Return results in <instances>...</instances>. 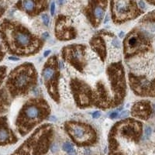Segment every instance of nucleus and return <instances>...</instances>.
<instances>
[{"label":"nucleus","mask_w":155,"mask_h":155,"mask_svg":"<svg viewBox=\"0 0 155 155\" xmlns=\"http://www.w3.org/2000/svg\"><path fill=\"white\" fill-rule=\"evenodd\" d=\"M128 114H129V112L128 111H125V112H123L121 114V116H122V117H126L127 116H128Z\"/></svg>","instance_id":"obj_27"},{"label":"nucleus","mask_w":155,"mask_h":155,"mask_svg":"<svg viewBox=\"0 0 155 155\" xmlns=\"http://www.w3.org/2000/svg\"><path fill=\"white\" fill-rule=\"evenodd\" d=\"M132 5L127 0H115L112 4V18L116 22H122L131 16Z\"/></svg>","instance_id":"obj_8"},{"label":"nucleus","mask_w":155,"mask_h":155,"mask_svg":"<svg viewBox=\"0 0 155 155\" xmlns=\"http://www.w3.org/2000/svg\"><path fill=\"white\" fill-rule=\"evenodd\" d=\"M66 128L74 140L78 143L89 142L95 137V133L91 127L84 123L71 122L67 123Z\"/></svg>","instance_id":"obj_6"},{"label":"nucleus","mask_w":155,"mask_h":155,"mask_svg":"<svg viewBox=\"0 0 155 155\" xmlns=\"http://www.w3.org/2000/svg\"><path fill=\"white\" fill-rule=\"evenodd\" d=\"M50 13H51V16H54L55 13V2H53L50 5Z\"/></svg>","instance_id":"obj_21"},{"label":"nucleus","mask_w":155,"mask_h":155,"mask_svg":"<svg viewBox=\"0 0 155 155\" xmlns=\"http://www.w3.org/2000/svg\"><path fill=\"white\" fill-rule=\"evenodd\" d=\"M71 87L78 106L82 108L91 106L92 102L91 90L87 84L79 80H74L71 82Z\"/></svg>","instance_id":"obj_7"},{"label":"nucleus","mask_w":155,"mask_h":155,"mask_svg":"<svg viewBox=\"0 0 155 155\" xmlns=\"http://www.w3.org/2000/svg\"><path fill=\"white\" fill-rule=\"evenodd\" d=\"M10 26V36L6 42L13 53L22 56H30L38 52L41 48L44 41L31 33L29 29L20 24Z\"/></svg>","instance_id":"obj_1"},{"label":"nucleus","mask_w":155,"mask_h":155,"mask_svg":"<svg viewBox=\"0 0 155 155\" xmlns=\"http://www.w3.org/2000/svg\"><path fill=\"white\" fill-rule=\"evenodd\" d=\"M141 44H143V41H140V37L138 35H136V34H130L125 40V54L129 55L136 53L137 50H140Z\"/></svg>","instance_id":"obj_11"},{"label":"nucleus","mask_w":155,"mask_h":155,"mask_svg":"<svg viewBox=\"0 0 155 155\" xmlns=\"http://www.w3.org/2000/svg\"><path fill=\"white\" fill-rule=\"evenodd\" d=\"M50 53V50H47V51H45L44 52V57H47L49 54Z\"/></svg>","instance_id":"obj_29"},{"label":"nucleus","mask_w":155,"mask_h":155,"mask_svg":"<svg viewBox=\"0 0 155 155\" xmlns=\"http://www.w3.org/2000/svg\"><path fill=\"white\" fill-rule=\"evenodd\" d=\"M55 34L58 40L66 41V40L74 39L76 37V33L74 28L67 23L65 18L59 17L57 21L55 27Z\"/></svg>","instance_id":"obj_9"},{"label":"nucleus","mask_w":155,"mask_h":155,"mask_svg":"<svg viewBox=\"0 0 155 155\" xmlns=\"http://www.w3.org/2000/svg\"><path fill=\"white\" fill-rule=\"evenodd\" d=\"M132 110H133L132 114L133 115V116H137L142 119H147L151 113L150 106L145 102H138L133 106Z\"/></svg>","instance_id":"obj_12"},{"label":"nucleus","mask_w":155,"mask_h":155,"mask_svg":"<svg viewBox=\"0 0 155 155\" xmlns=\"http://www.w3.org/2000/svg\"><path fill=\"white\" fill-rule=\"evenodd\" d=\"M22 8L31 16L37 14V5L35 0H22Z\"/></svg>","instance_id":"obj_14"},{"label":"nucleus","mask_w":155,"mask_h":155,"mask_svg":"<svg viewBox=\"0 0 155 155\" xmlns=\"http://www.w3.org/2000/svg\"><path fill=\"white\" fill-rule=\"evenodd\" d=\"M9 59L11 61H19L20 60L19 57H9Z\"/></svg>","instance_id":"obj_26"},{"label":"nucleus","mask_w":155,"mask_h":155,"mask_svg":"<svg viewBox=\"0 0 155 155\" xmlns=\"http://www.w3.org/2000/svg\"><path fill=\"white\" fill-rule=\"evenodd\" d=\"M112 44L113 45L114 47H116V48H119L120 47V42L119 41L118 39H114L112 42Z\"/></svg>","instance_id":"obj_20"},{"label":"nucleus","mask_w":155,"mask_h":155,"mask_svg":"<svg viewBox=\"0 0 155 155\" xmlns=\"http://www.w3.org/2000/svg\"><path fill=\"white\" fill-rule=\"evenodd\" d=\"M41 18H42V20L44 22V23L45 26H48L49 25V22H50V17L47 14H43L41 16Z\"/></svg>","instance_id":"obj_18"},{"label":"nucleus","mask_w":155,"mask_h":155,"mask_svg":"<svg viewBox=\"0 0 155 155\" xmlns=\"http://www.w3.org/2000/svg\"><path fill=\"white\" fill-rule=\"evenodd\" d=\"M90 44L91 45V47L95 50V52L99 54L102 61H104L106 57V46L104 44V41L101 37H95L91 40Z\"/></svg>","instance_id":"obj_13"},{"label":"nucleus","mask_w":155,"mask_h":155,"mask_svg":"<svg viewBox=\"0 0 155 155\" xmlns=\"http://www.w3.org/2000/svg\"><path fill=\"white\" fill-rule=\"evenodd\" d=\"M105 9H106V3H95L91 5V13L88 16L91 22L95 27L99 26V24L104 17L105 15Z\"/></svg>","instance_id":"obj_10"},{"label":"nucleus","mask_w":155,"mask_h":155,"mask_svg":"<svg viewBox=\"0 0 155 155\" xmlns=\"http://www.w3.org/2000/svg\"><path fill=\"white\" fill-rule=\"evenodd\" d=\"M10 138L9 131L5 127H0V143L7 142Z\"/></svg>","instance_id":"obj_16"},{"label":"nucleus","mask_w":155,"mask_h":155,"mask_svg":"<svg viewBox=\"0 0 155 155\" xmlns=\"http://www.w3.org/2000/svg\"><path fill=\"white\" fill-rule=\"evenodd\" d=\"M122 133L127 136H133L136 133V128H135V126H133L131 123H127L123 126L121 129Z\"/></svg>","instance_id":"obj_15"},{"label":"nucleus","mask_w":155,"mask_h":155,"mask_svg":"<svg viewBox=\"0 0 155 155\" xmlns=\"http://www.w3.org/2000/svg\"><path fill=\"white\" fill-rule=\"evenodd\" d=\"M60 66H57V59L56 56L51 57L45 64L42 77L44 85L47 88L49 95L57 102H59L58 93V80L60 77Z\"/></svg>","instance_id":"obj_4"},{"label":"nucleus","mask_w":155,"mask_h":155,"mask_svg":"<svg viewBox=\"0 0 155 155\" xmlns=\"http://www.w3.org/2000/svg\"><path fill=\"white\" fill-rule=\"evenodd\" d=\"M57 1H58V3H59V5H63L65 3V0H57Z\"/></svg>","instance_id":"obj_28"},{"label":"nucleus","mask_w":155,"mask_h":155,"mask_svg":"<svg viewBox=\"0 0 155 155\" xmlns=\"http://www.w3.org/2000/svg\"><path fill=\"white\" fill-rule=\"evenodd\" d=\"M118 115H119V113H118L117 112H112V113L110 114V117L111 119H116V118L118 117Z\"/></svg>","instance_id":"obj_23"},{"label":"nucleus","mask_w":155,"mask_h":155,"mask_svg":"<svg viewBox=\"0 0 155 155\" xmlns=\"http://www.w3.org/2000/svg\"><path fill=\"white\" fill-rule=\"evenodd\" d=\"M154 110H155V104L154 105Z\"/></svg>","instance_id":"obj_31"},{"label":"nucleus","mask_w":155,"mask_h":155,"mask_svg":"<svg viewBox=\"0 0 155 155\" xmlns=\"http://www.w3.org/2000/svg\"><path fill=\"white\" fill-rule=\"evenodd\" d=\"M100 116H101V113H100L99 111H95V112L92 113V117L94 119H98V118L100 117Z\"/></svg>","instance_id":"obj_22"},{"label":"nucleus","mask_w":155,"mask_h":155,"mask_svg":"<svg viewBox=\"0 0 155 155\" xmlns=\"http://www.w3.org/2000/svg\"><path fill=\"white\" fill-rule=\"evenodd\" d=\"M139 6H140V9H145V7H146L145 2L141 0V1H140V2H139Z\"/></svg>","instance_id":"obj_24"},{"label":"nucleus","mask_w":155,"mask_h":155,"mask_svg":"<svg viewBox=\"0 0 155 155\" xmlns=\"http://www.w3.org/2000/svg\"><path fill=\"white\" fill-rule=\"evenodd\" d=\"M62 148H63V150H64L65 151H66L67 154H69V153L72 152L73 151H74L73 145L71 144V143H69V142H66V143H65L64 144H63Z\"/></svg>","instance_id":"obj_17"},{"label":"nucleus","mask_w":155,"mask_h":155,"mask_svg":"<svg viewBox=\"0 0 155 155\" xmlns=\"http://www.w3.org/2000/svg\"><path fill=\"white\" fill-rule=\"evenodd\" d=\"M57 146L56 145V144H54L52 147H51V151H52L53 152H56L57 151Z\"/></svg>","instance_id":"obj_25"},{"label":"nucleus","mask_w":155,"mask_h":155,"mask_svg":"<svg viewBox=\"0 0 155 155\" xmlns=\"http://www.w3.org/2000/svg\"><path fill=\"white\" fill-rule=\"evenodd\" d=\"M37 74L36 69L31 64L20 65L11 74L9 78L10 88L14 95L27 94L34 85H36Z\"/></svg>","instance_id":"obj_3"},{"label":"nucleus","mask_w":155,"mask_h":155,"mask_svg":"<svg viewBox=\"0 0 155 155\" xmlns=\"http://www.w3.org/2000/svg\"><path fill=\"white\" fill-rule=\"evenodd\" d=\"M124 37V33H123V32H121V33H119V37H121V38H122V37Z\"/></svg>","instance_id":"obj_30"},{"label":"nucleus","mask_w":155,"mask_h":155,"mask_svg":"<svg viewBox=\"0 0 155 155\" xmlns=\"http://www.w3.org/2000/svg\"><path fill=\"white\" fill-rule=\"evenodd\" d=\"M145 136H146V138H149L151 136V133H152V129L150 127H146L145 128Z\"/></svg>","instance_id":"obj_19"},{"label":"nucleus","mask_w":155,"mask_h":155,"mask_svg":"<svg viewBox=\"0 0 155 155\" xmlns=\"http://www.w3.org/2000/svg\"><path fill=\"white\" fill-rule=\"evenodd\" d=\"M50 114L47 102L42 99H33L26 102L20 112L17 124L22 130H30Z\"/></svg>","instance_id":"obj_2"},{"label":"nucleus","mask_w":155,"mask_h":155,"mask_svg":"<svg viewBox=\"0 0 155 155\" xmlns=\"http://www.w3.org/2000/svg\"><path fill=\"white\" fill-rule=\"evenodd\" d=\"M64 59L72 65L77 70L83 71L85 67V47L82 45L74 44L65 47L62 51Z\"/></svg>","instance_id":"obj_5"}]
</instances>
